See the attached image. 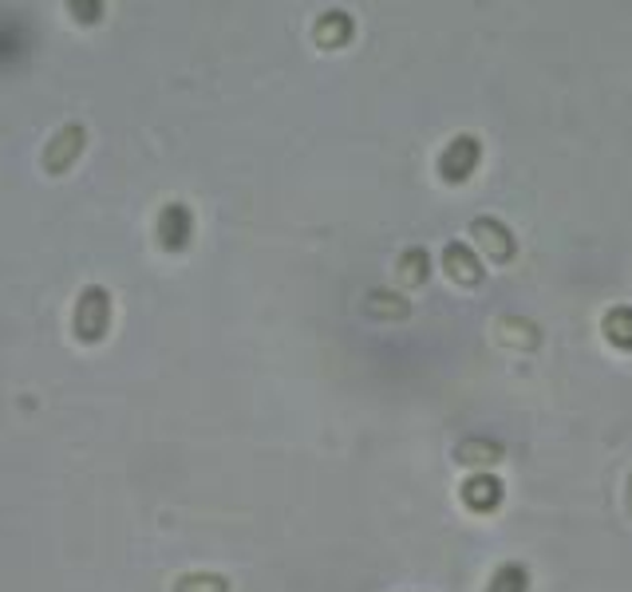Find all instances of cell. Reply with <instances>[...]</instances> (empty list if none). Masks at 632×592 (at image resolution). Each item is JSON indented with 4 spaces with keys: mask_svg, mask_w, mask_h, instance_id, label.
Instances as JSON below:
<instances>
[{
    "mask_svg": "<svg viewBox=\"0 0 632 592\" xmlns=\"http://www.w3.org/2000/svg\"><path fill=\"white\" fill-rule=\"evenodd\" d=\"M442 273L455 280V285L462 288H479L482 277H487V269H482V261L475 257V249L462 242H451L447 249H442Z\"/></svg>",
    "mask_w": 632,
    "mask_h": 592,
    "instance_id": "cell-3",
    "label": "cell"
},
{
    "mask_svg": "<svg viewBox=\"0 0 632 592\" xmlns=\"http://www.w3.org/2000/svg\"><path fill=\"white\" fill-rule=\"evenodd\" d=\"M174 592H230V584L214 573H194V576H182Z\"/></svg>",
    "mask_w": 632,
    "mask_h": 592,
    "instance_id": "cell-13",
    "label": "cell"
},
{
    "mask_svg": "<svg viewBox=\"0 0 632 592\" xmlns=\"http://www.w3.org/2000/svg\"><path fill=\"white\" fill-rule=\"evenodd\" d=\"M502 482H498L495 474H470L467 482L459 486V498H462V506L467 510H475V513H490V510H498L502 506Z\"/></svg>",
    "mask_w": 632,
    "mask_h": 592,
    "instance_id": "cell-4",
    "label": "cell"
},
{
    "mask_svg": "<svg viewBox=\"0 0 632 592\" xmlns=\"http://www.w3.org/2000/svg\"><path fill=\"white\" fill-rule=\"evenodd\" d=\"M364 313L376 316V320H407L411 316V300L396 293H384V288H371L364 296Z\"/></svg>",
    "mask_w": 632,
    "mask_h": 592,
    "instance_id": "cell-6",
    "label": "cell"
},
{
    "mask_svg": "<svg viewBox=\"0 0 632 592\" xmlns=\"http://www.w3.org/2000/svg\"><path fill=\"white\" fill-rule=\"evenodd\" d=\"M487 592H530V573H526V565H518V561H506V565L495 569Z\"/></svg>",
    "mask_w": 632,
    "mask_h": 592,
    "instance_id": "cell-12",
    "label": "cell"
},
{
    "mask_svg": "<svg viewBox=\"0 0 632 592\" xmlns=\"http://www.w3.org/2000/svg\"><path fill=\"white\" fill-rule=\"evenodd\" d=\"M601 333L613 348L621 351H632V308H609L605 320H601Z\"/></svg>",
    "mask_w": 632,
    "mask_h": 592,
    "instance_id": "cell-11",
    "label": "cell"
},
{
    "mask_svg": "<svg viewBox=\"0 0 632 592\" xmlns=\"http://www.w3.org/2000/svg\"><path fill=\"white\" fill-rule=\"evenodd\" d=\"M495 328H498V340H502L506 348L533 351L538 344H542V333H538V328H533L530 320H522V316H502V320H498Z\"/></svg>",
    "mask_w": 632,
    "mask_h": 592,
    "instance_id": "cell-7",
    "label": "cell"
},
{
    "mask_svg": "<svg viewBox=\"0 0 632 592\" xmlns=\"http://www.w3.org/2000/svg\"><path fill=\"white\" fill-rule=\"evenodd\" d=\"M396 277L404 288H419L427 277H431V257H427V249H419V245H411V249H404V257H399L396 265Z\"/></svg>",
    "mask_w": 632,
    "mask_h": 592,
    "instance_id": "cell-8",
    "label": "cell"
},
{
    "mask_svg": "<svg viewBox=\"0 0 632 592\" xmlns=\"http://www.w3.org/2000/svg\"><path fill=\"white\" fill-rule=\"evenodd\" d=\"M159 237H163L166 249H182L190 242V214L182 206H166L159 217Z\"/></svg>",
    "mask_w": 632,
    "mask_h": 592,
    "instance_id": "cell-10",
    "label": "cell"
},
{
    "mask_svg": "<svg viewBox=\"0 0 632 592\" xmlns=\"http://www.w3.org/2000/svg\"><path fill=\"white\" fill-rule=\"evenodd\" d=\"M455 458L462 467H495V462H502V447L490 439H462L455 447Z\"/></svg>",
    "mask_w": 632,
    "mask_h": 592,
    "instance_id": "cell-9",
    "label": "cell"
},
{
    "mask_svg": "<svg viewBox=\"0 0 632 592\" xmlns=\"http://www.w3.org/2000/svg\"><path fill=\"white\" fill-rule=\"evenodd\" d=\"M479 162H482V139L455 135L439 154V178L447 182V186H462L470 174L479 171Z\"/></svg>",
    "mask_w": 632,
    "mask_h": 592,
    "instance_id": "cell-1",
    "label": "cell"
},
{
    "mask_svg": "<svg viewBox=\"0 0 632 592\" xmlns=\"http://www.w3.org/2000/svg\"><path fill=\"white\" fill-rule=\"evenodd\" d=\"M313 37H316V48H320V52H336V48L353 44V37H356V20L348 17V12L333 9V12H325V17L316 20Z\"/></svg>",
    "mask_w": 632,
    "mask_h": 592,
    "instance_id": "cell-5",
    "label": "cell"
},
{
    "mask_svg": "<svg viewBox=\"0 0 632 592\" xmlns=\"http://www.w3.org/2000/svg\"><path fill=\"white\" fill-rule=\"evenodd\" d=\"M629 513H632V478H629Z\"/></svg>",
    "mask_w": 632,
    "mask_h": 592,
    "instance_id": "cell-14",
    "label": "cell"
},
{
    "mask_svg": "<svg viewBox=\"0 0 632 592\" xmlns=\"http://www.w3.org/2000/svg\"><path fill=\"white\" fill-rule=\"evenodd\" d=\"M470 237H475V245H479L495 265H510V261L518 257L514 234H510L498 217H475V222H470Z\"/></svg>",
    "mask_w": 632,
    "mask_h": 592,
    "instance_id": "cell-2",
    "label": "cell"
}]
</instances>
